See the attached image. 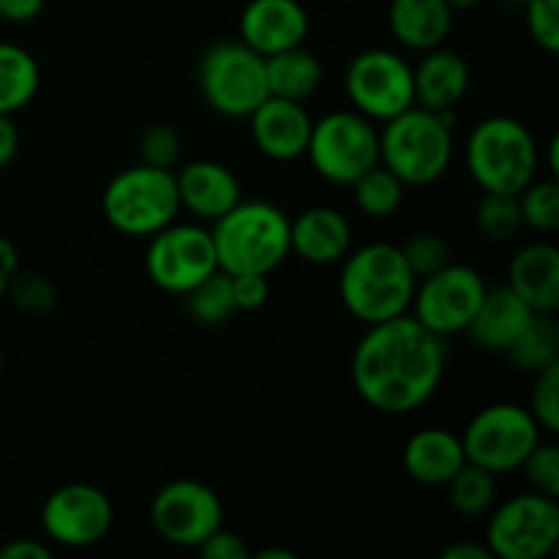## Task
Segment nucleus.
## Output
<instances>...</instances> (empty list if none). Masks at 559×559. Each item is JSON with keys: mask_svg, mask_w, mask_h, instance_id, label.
<instances>
[{"mask_svg": "<svg viewBox=\"0 0 559 559\" xmlns=\"http://www.w3.org/2000/svg\"><path fill=\"white\" fill-rule=\"evenodd\" d=\"M415 104L431 112H456L469 91V63L453 49H429L413 69Z\"/></svg>", "mask_w": 559, "mask_h": 559, "instance_id": "20", "label": "nucleus"}, {"mask_svg": "<svg viewBox=\"0 0 559 559\" xmlns=\"http://www.w3.org/2000/svg\"><path fill=\"white\" fill-rule=\"evenodd\" d=\"M180 151H183V142L178 131L167 123H153L140 136V158L147 167L173 169L180 162Z\"/></svg>", "mask_w": 559, "mask_h": 559, "instance_id": "37", "label": "nucleus"}, {"mask_svg": "<svg viewBox=\"0 0 559 559\" xmlns=\"http://www.w3.org/2000/svg\"><path fill=\"white\" fill-rule=\"evenodd\" d=\"M522 222L535 233H557L559 227V183L555 178H535L527 189L519 191Z\"/></svg>", "mask_w": 559, "mask_h": 559, "instance_id": "32", "label": "nucleus"}, {"mask_svg": "<svg viewBox=\"0 0 559 559\" xmlns=\"http://www.w3.org/2000/svg\"><path fill=\"white\" fill-rule=\"evenodd\" d=\"M200 93L213 112L249 118L271 93L265 58L243 41H218L200 60Z\"/></svg>", "mask_w": 559, "mask_h": 559, "instance_id": "8", "label": "nucleus"}, {"mask_svg": "<svg viewBox=\"0 0 559 559\" xmlns=\"http://www.w3.org/2000/svg\"><path fill=\"white\" fill-rule=\"evenodd\" d=\"M145 271L158 289L186 295L194 284L218 271L211 229L197 224H167L151 235Z\"/></svg>", "mask_w": 559, "mask_h": 559, "instance_id": "13", "label": "nucleus"}, {"mask_svg": "<svg viewBox=\"0 0 559 559\" xmlns=\"http://www.w3.org/2000/svg\"><path fill=\"white\" fill-rule=\"evenodd\" d=\"M306 158L328 183L353 186L380 164V131L355 109H336L311 123Z\"/></svg>", "mask_w": 559, "mask_h": 559, "instance_id": "7", "label": "nucleus"}, {"mask_svg": "<svg viewBox=\"0 0 559 559\" xmlns=\"http://www.w3.org/2000/svg\"><path fill=\"white\" fill-rule=\"evenodd\" d=\"M175 183H178L180 207L194 213L197 218H205V222H216V218H222L224 213L233 211L243 200L233 169L218 162H211V158L186 164L175 175Z\"/></svg>", "mask_w": 559, "mask_h": 559, "instance_id": "18", "label": "nucleus"}, {"mask_svg": "<svg viewBox=\"0 0 559 559\" xmlns=\"http://www.w3.org/2000/svg\"><path fill=\"white\" fill-rule=\"evenodd\" d=\"M353 229L347 216L336 207L317 205L289 222V254H298L309 265H333L349 254Z\"/></svg>", "mask_w": 559, "mask_h": 559, "instance_id": "19", "label": "nucleus"}, {"mask_svg": "<svg viewBox=\"0 0 559 559\" xmlns=\"http://www.w3.org/2000/svg\"><path fill=\"white\" fill-rule=\"evenodd\" d=\"M506 355L516 369L530 371V374H538L546 366L559 364V322L555 314H535Z\"/></svg>", "mask_w": 559, "mask_h": 559, "instance_id": "27", "label": "nucleus"}, {"mask_svg": "<svg viewBox=\"0 0 559 559\" xmlns=\"http://www.w3.org/2000/svg\"><path fill=\"white\" fill-rule=\"evenodd\" d=\"M418 282L409 306L415 320L442 338L467 333L486 295L484 276L462 262H448L445 267Z\"/></svg>", "mask_w": 559, "mask_h": 559, "instance_id": "12", "label": "nucleus"}, {"mask_svg": "<svg viewBox=\"0 0 559 559\" xmlns=\"http://www.w3.org/2000/svg\"><path fill=\"white\" fill-rule=\"evenodd\" d=\"M402 462L409 478L418 484L445 486L467 464V456H464L462 437L451 435L440 426H431V429H420L409 437Z\"/></svg>", "mask_w": 559, "mask_h": 559, "instance_id": "23", "label": "nucleus"}, {"mask_svg": "<svg viewBox=\"0 0 559 559\" xmlns=\"http://www.w3.org/2000/svg\"><path fill=\"white\" fill-rule=\"evenodd\" d=\"M467 169L489 194H519L538 178V145L527 126L508 115L480 120L464 147Z\"/></svg>", "mask_w": 559, "mask_h": 559, "instance_id": "5", "label": "nucleus"}, {"mask_svg": "<svg viewBox=\"0 0 559 559\" xmlns=\"http://www.w3.org/2000/svg\"><path fill=\"white\" fill-rule=\"evenodd\" d=\"M229 284H233V300L238 311H257L267 304L271 284L262 273H238V276H229Z\"/></svg>", "mask_w": 559, "mask_h": 559, "instance_id": "39", "label": "nucleus"}, {"mask_svg": "<svg viewBox=\"0 0 559 559\" xmlns=\"http://www.w3.org/2000/svg\"><path fill=\"white\" fill-rule=\"evenodd\" d=\"M151 522L167 544L197 549L224 524V506L216 491L200 480H169L153 497Z\"/></svg>", "mask_w": 559, "mask_h": 559, "instance_id": "14", "label": "nucleus"}, {"mask_svg": "<svg viewBox=\"0 0 559 559\" xmlns=\"http://www.w3.org/2000/svg\"><path fill=\"white\" fill-rule=\"evenodd\" d=\"M115 522L109 497L93 484H66L44 500L41 527L52 544L91 549L102 544Z\"/></svg>", "mask_w": 559, "mask_h": 559, "instance_id": "15", "label": "nucleus"}, {"mask_svg": "<svg viewBox=\"0 0 559 559\" xmlns=\"http://www.w3.org/2000/svg\"><path fill=\"white\" fill-rule=\"evenodd\" d=\"M418 278L393 243H369L344 257L338 293L349 314L364 325L407 314Z\"/></svg>", "mask_w": 559, "mask_h": 559, "instance_id": "2", "label": "nucleus"}, {"mask_svg": "<svg viewBox=\"0 0 559 559\" xmlns=\"http://www.w3.org/2000/svg\"><path fill=\"white\" fill-rule=\"evenodd\" d=\"M211 238L218 271L267 276L289 257V218L273 202L240 200L213 222Z\"/></svg>", "mask_w": 559, "mask_h": 559, "instance_id": "4", "label": "nucleus"}, {"mask_svg": "<svg viewBox=\"0 0 559 559\" xmlns=\"http://www.w3.org/2000/svg\"><path fill=\"white\" fill-rule=\"evenodd\" d=\"M388 25L402 47L429 52L451 36L453 9L448 0H391Z\"/></svg>", "mask_w": 559, "mask_h": 559, "instance_id": "24", "label": "nucleus"}, {"mask_svg": "<svg viewBox=\"0 0 559 559\" xmlns=\"http://www.w3.org/2000/svg\"><path fill=\"white\" fill-rule=\"evenodd\" d=\"M353 353V385L371 409L407 415L424 407L445 377V338L413 314L366 325Z\"/></svg>", "mask_w": 559, "mask_h": 559, "instance_id": "1", "label": "nucleus"}, {"mask_svg": "<svg viewBox=\"0 0 559 559\" xmlns=\"http://www.w3.org/2000/svg\"><path fill=\"white\" fill-rule=\"evenodd\" d=\"M540 442V426L527 407L491 404L473 415L462 435L464 456L491 475L513 473Z\"/></svg>", "mask_w": 559, "mask_h": 559, "instance_id": "9", "label": "nucleus"}, {"mask_svg": "<svg viewBox=\"0 0 559 559\" xmlns=\"http://www.w3.org/2000/svg\"><path fill=\"white\" fill-rule=\"evenodd\" d=\"M186 311L197 325L216 328L224 325L229 317L235 314V300H233V284H229V273L213 271L211 276L202 278L200 284L183 295Z\"/></svg>", "mask_w": 559, "mask_h": 559, "instance_id": "29", "label": "nucleus"}, {"mask_svg": "<svg viewBox=\"0 0 559 559\" xmlns=\"http://www.w3.org/2000/svg\"><path fill=\"white\" fill-rule=\"evenodd\" d=\"M524 22L544 52H559V0H524Z\"/></svg>", "mask_w": 559, "mask_h": 559, "instance_id": "38", "label": "nucleus"}, {"mask_svg": "<svg viewBox=\"0 0 559 559\" xmlns=\"http://www.w3.org/2000/svg\"><path fill=\"white\" fill-rule=\"evenodd\" d=\"M508 287L535 311L555 314L559 309V249L555 243H530L508 265Z\"/></svg>", "mask_w": 559, "mask_h": 559, "instance_id": "21", "label": "nucleus"}, {"mask_svg": "<svg viewBox=\"0 0 559 559\" xmlns=\"http://www.w3.org/2000/svg\"><path fill=\"white\" fill-rule=\"evenodd\" d=\"M530 413L538 420L540 429L549 435L559 431V364L546 366L535 374L533 393H530Z\"/></svg>", "mask_w": 559, "mask_h": 559, "instance_id": "34", "label": "nucleus"}, {"mask_svg": "<svg viewBox=\"0 0 559 559\" xmlns=\"http://www.w3.org/2000/svg\"><path fill=\"white\" fill-rule=\"evenodd\" d=\"M519 469H524V478L533 486V491L546 497H559V448L555 442H544L530 451V456L524 459V464Z\"/></svg>", "mask_w": 559, "mask_h": 559, "instance_id": "35", "label": "nucleus"}, {"mask_svg": "<svg viewBox=\"0 0 559 559\" xmlns=\"http://www.w3.org/2000/svg\"><path fill=\"white\" fill-rule=\"evenodd\" d=\"M309 36V14L298 0H249L240 14V41L267 55L304 47Z\"/></svg>", "mask_w": 559, "mask_h": 559, "instance_id": "16", "label": "nucleus"}, {"mask_svg": "<svg viewBox=\"0 0 559 559\" xmlns=\"http://www.w3.org/2000/svg\"><path fill=\"white\" fill-rule=\"evenodd\" d=\"M251 120V136L260 153H265L273 162H295L306 156L309 145L311 123L309 112L300 102H287V98L267 96L254 112Z\"/></svg>", "mask_w": 559, "mask_h": 559, "instance_id": "17", "label": "nucleus"}, {"mask_svg": "<svg viewBox=\"0 0 559 559\" xmlns=\"http://www.w3.org/2000/svg\"><path fill=\"white\" fill-rule=\"evenodd\" d=\"M445 489L448 502H451V508L459 516H484L497 502V475L467 462L448 480Z\"/></svg>", "mask_w": 559, "mask_h": 559, "instance_id": "28", "label": "nucleus"}, {"mask_svg": "<svg viewBox=\"0 0 559 559\" xmlns=\"http://www.w3.org/2000/svg\"><path fill=\"white\" fill-rule=\"evenodd\" d=\"M484 0H448V5H451L453 11H467V9H475V5H480Z\"/></svg>", "mask_w": 559, "mask_h": 559, "instance_id": "47", "label": "nucleus"}, {"mask_svg": "<svg viewBox=\"0 0 559 559\" xmlns=\"http://www.w3.org/2000/svg\"><path fill=\"white\" fill-rule=\"evenodd\" d=\"M5 295H9L11 304H14L16 309L27 311V314H47V311H52L55 304H58L55 287L47 278L38 276V273L16 271V276L11 278L9 293Z\"/></svg>", "mask_w": 559, "mask_h": 559, "instance_id": "36", "label": "nucleus"}, {"mask_svg": "<svg viewBox=\"0 0 559 559\" xmlns=\"http://www.w3.org/2000/svg\"><path fill=\"white\" fill-rule=\"evenodd\" d=\"M41 69L27 49L0 41V115H14L36 98Z\"/></svg>", "mask_w": 559, "mask_h": 559, "instance_id": "26", "label": "nucleus"}, {"mask_svg": "<svg viewBox=\"0 0 559 559\" xmlns=\"http://www.w3.org/2000/svg\"><path fill=\"white\" fill-rule=\"evenodd\" d=\"M533 317L535 311L508 284L495 289L486 287L484 300H480L467 333L480 349L508 353L511 344L524 333V328L533 322Z\"/></svg>", "mask_w": 559, "mask_h": 559, "instance_id": "22", "label": "nucleus"}, {"mask_svg": "<svg viewBox=\"0 0 559 559\" xmlns=\"http://www.w3.org/2000/svg\"><path fill=\"white\" fill-rule=\"evenodd\" d=\"M478 229L484 238L506 243V240L516 238L519 229L524 227L522 207H519V194H489L484 191V200L478 202V213H475Z\"/></svg>", "mask_w": 559, "mask_h": 559, "instance_id": "31", "label": "nucleus"}, {"mask_svg": "<svg viewBox=\"0 0 559 559\" xmlns=\"http://www.w3.org/2000/svg\"><path fill=\"white\" fill-rule=\"evenodd\" d=\"M16 271H20V257H16L14 243L0 235V298L9 293V284L16 276Z\"/></svg>", "mask_w": 559, "mask_h": 559, "instance_id": "44", "label": "nucleus"}, {"mask_svg": "<svg viewBox=\"0 0 559 559\" xmlns=\"http://www.w3.org/2000/svg\"><path fill=\"white\" fill-rule=\"evenodd\" d=\"M265 80L271 96L304 104L322 85V66L309 49L293 47L284 49V52L267 55Z\"/></svg>", "mask_w": 559, "mask_h": 559, "instance_id": "25", "label": "nucleus"}, {"mask_svg": "<svg viewBox=\"0 0 559 559\" xmlns=\"http://www.w3.org/2000/svg\"><path fill=\"white\" fill-rule=\"evenodd\" d=\"M559 544L555 497L527 491L502 502L486 527V546L497 559H546Z\"/></svg>", "mask_w": 559, "mask_h": 559, "instance_id": "10", "label": "nucleus"}, {"mask_svg": "<svg viewBox=\"0 0 559 559\" xmlns=\"http://www.w3.org/2000/svg\"><path fill=\"white\" fill-rule=\"evenodd\" d=\"M344 87L355 112L377 123L415 107L413 66L391 49H364L355 55L347 66Z\"/></svg>", "mask_w": 559, "mask_h": 559, "instance_id": "11", "label": "nucleus"}, {"mask_svg": "<svg viewBox=\"0 0 559 559\" xmlns=\"http://www.w3.org/2000/svg\"><path fill=\"white\" fill-rule=\"evenodd\" d=\"M200 555L205 559H249L251 549L246 546V540L240 535L227 533L224 527H218L211 538L202 540L200 546Z\"/></svg>", "mask_w": 559, "mask_h": 559, "instance_id": "40", "label": "nucleus"}, {"mask_svg": "<svg viewBox=\"0 0 559 559\" xmlns=\"http://www.w3.org/2000/svg\"><path fill=\"white\" fill-rule=\"evenodd\" d=\"M52 557V549L44 546L41 540H33V538H20V540H11L0 549V559H49Z\"/></svg>", "mask_w": 559, "mask_h": 559, "instance_id": "42", "label": "nucleus"}, {"mask_svg": "<svg viewBox=\"0 0 559 559\" xmlns=\"http://www.w3.org/2000/svg\"><path fill=\"white\" fill-rule=\"evenodd\" d=\"M442 559H495L489 546L480 544H453L442 551Z\"/></svg>", "mask_w": 559, "mask_h": 559, "instance_id": "45", "label": "nucleus"}, {"mask_svg": "<svg viewBox=\"0 0 559 559\" xmlns=\"http://www.w3.org/2000/svg\"><path fill=\"white\" fill-rule=\"evenodd\" d=\"M102 211L109 227L126 238H151L180 213L175 173L147 164L123 169L104 189Z\"/></svg>", "mask_w": 559, "mask_h": 559, "instance_id": "6", "label": "nucleus"}, {"mask_svg": "<svg viewBox=\"0 0 559 559\" xmlns=\"http://www.w3.org/2000/svg\"><path fill=\"white\" fill-rule=\"evenodd\" d=\"M20 151V131L11 115H0V169L9 167Z\"/></svg>", "mask_w": 559, "mask_h": 559, "instance_id": "43", "label": "nucleus"}, {"mask_svg": "<svg viewBox=\"0 0 559 559\" xmlns=\"http://www.w3.org/2000/svg\"><path fill=\"white\" fill-rule=\"evenodd\" d=\"M453 123L456 112H431L418 104L404 109L380 131V164L407 189L437 183L453 162Z\"/></svg>", "mask_w": 559, "mask_h": 559, "instance_id": "3", "label": "nucleus"}, {"mask_svg": "<svg viewBox=\"0 0 559 559\" xmlns=\"http://www.w3.org/2000/svg\"><path fill=\"white\" fill-rule=\"evenodd\" d=\"M349 189H353V200L358 205V211H364L371 218H388L402 207L404 189L407 186L391 169L377 164L369 173L360 175Z\"/></svg>", "mask_w": 559, "mask_h": 559, "instance_id": "30", "label": "nucleus"}, {"mask_svg": "<svg viewBox=\"0 0 559 559\" xmlns=\"http://www.w3.org/2000/svg\"><path fill=\"white\" fill-rule=\"evenodd\" d=\"M47 0H0V20L31 22L44 11Z\"/></svg>", "mask_w": 559, "mask_h": 559, "instance_id": "41", "label": "nucleus"}, {"mask_svg": "<svg viewBox=\"0 0 559 559\" xmlns=\"http://www.w3.org/2000/svg\"><path fill=\"white\" fill-rule=\"evenodd\" d=\"M404 254V262L413 271L415 278H426L431 273H437L440 267H445L451 262V246L445 243V238H440L437 233H418L407 240L404 246H399Z\"/></svg>", "mask_w": 559, "mask_h": 559, "instance_id": "33", "label": "nucleus"}, {"mask_svg": "<svg viewBox=\"0 0 559 559\" xmlns=\"http://www.w3.org/2000/svg\"><path fill=\"white\" fill-rule=\"evenodd\" d=\"M0 374H3V353H0Z\"/></svg>", "mask_w": 559, "mask_h": 559, "instance_id": "48", "label": "nucleus"}, {"mask_svg": "<svg viewBox=\"0 0 559 559\" xmlns=\"http://www.w3.org/2000/svg\"><path fill=\"white\" fill-rule=\"evenodd\" d=\"M254 557L257 559H298L293 551H287V549H262V551H257Z\"/></svg>", "mask_w": 559, "mask_h": 559, "instance_id": "46", "label": "nucleus"}]
</instances>
